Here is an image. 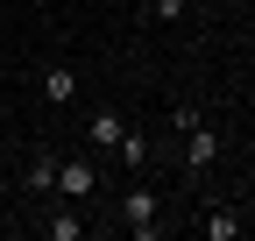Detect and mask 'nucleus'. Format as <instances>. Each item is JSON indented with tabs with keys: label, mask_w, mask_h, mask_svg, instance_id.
Here are the masks:
<instances>
[{
	"label": "nucleus",
	"mask_w": 255,
	"mask_h": 241,
	"mask_svg": "<svg viewBox=\"0 0 255 241\" xmlns=\"http://www.w3.org/2000/svg\"><path fill=\"white\" fill-rule=\"evenodd\" d=\"M85 135H92V149H100V156H107V149H114V142L128 135V120H121L114 107H100V114H92V128H85Z\"/></svg>",
	"instance_id": "obj_4"
},
{
	"label": "nucleus",
	"mask_w": 255,
	"mask_h": 241,
	"mask_svg": "<svg viewBox=\"0 0 255 241\" xmlns=\"http://www.w3.org/2000/svg\"><path fill=\"white\" fill-rule=\"evenodd\" d=\"M114 156H121L128 170H142V163H149V135H135V128H128V135L114 142Z\"/></svg>",
	"instance_id": "obj_7"
},
{
	"label": "nucleus",
	"mask_w": 255,
	"mask_h": 241,
	"mask_svg": "<svg viewBox=\"0 0 255 241\" xmlns=\"http://www.w3.org/2000/svg\"><path fill=\"white\" fill-rule=\"evenodd\" d=\"M28 192H57V156H36V163H28Z\"/></svg>",
	"instance_id": "obj_8"
},
{
	"label": "nucleus",
	"mask_w": 255,
	"mask_h": 241,
	"mask_svg": "<svg viewBox=\"0 0 255 241\" xmlns=\"http://www.w3.org/2000/svg\"><path fill=\"white\" fill-rule=\"evenodd\" d=\"M57 192H64V199H92V192H100V163L57 156Z\"/></svg>",
	"instance_id": "obj_1"
},
{
	"label": "nucleus",
	"mask_w": 255,
	"mask_h": 241,
	"mask_svg": "<svg viewBox=\"0 0 255 241\" xmlns=\"http://www.w3.org/2000/svg\"><path fill=\"white\" fill-rule=\"evenodd\" d=\"M199 227H206V241H234V234H241V213H234V206H213Z\"/></svg>",
	"instance_id": "obj_6"
},
{
	"label": "nucleus",
	"mask_w": 255,
	"mask_h": 241,
	"mask_svg": "<svg viewBox=\"0 0 255 241\" xmlns=\"http://www.w3.org/2000/svg\"><path fill=\"white\" fill-rule=\"evenodd\" d=\"M121 220H128V234H156V192L149 185H128V199H121Z\"/></svg>",
	"instance_id": "obj_2"
},
{
	"label": "nucleus",
	"mask_w": 255,
	"mask_h": 241,
	"mask_svg": "<svg viewBox=\"0 0 255 241\" xmlns=\"http://www.w3.org/2000/svg\"><path fill=\"white\" fill-rule=\"evenodd\" d=\"M184 7H191V0H149V21H177Z\"/></svg>",
	"instance_id": "obj_10"
},
{
	"label": "nucleus",
	"mask_w": 255,
	"mask_h": 241,
	"mask_svg": "<svg viewBox=\"0 0 255 241\" xmlns=\"http://www.w3.org/2000/svg\"><path fill=\"white\" fill-rule=\"evenodd\" d=\"M78 234H85L78 213H57V220H50V241H78Z\"/></svg>",
	"instance_id": "obj_9"
},
{
	"label": "nucleus",
	"mask_w": 255,
	"mask_h": 241,
	"mask_svg": "<svg viewBox=\"0 0 255 241\" xmlns=\"http://www.w3.org/2000/svg\"><path fill=\"white\" fill-rule=\"evenodd\" d=\"M220 156V135L206 128V120H199V128H184V170H206Z\"/></svg>",
	"instance_id": "obj_3"
},
{
	"label": "nucleus",
	"mask_w": 255,
	"mask_h": 241,
	"mask_svg": "<svg viewBox=\"0 0 255 241\" xmlns=\"http://www.w3.org/2000/svg\"><path fill=\"white\" fill-rule=\"evenodd\" d=\"M43 100H50V107L78 100V71H71V64H50V71H43Z\"/></svg>",
	"instance_id": "obj_5"
}]
</instances>
